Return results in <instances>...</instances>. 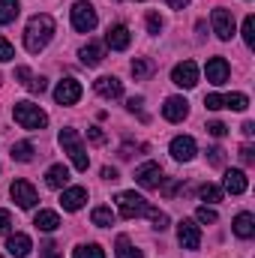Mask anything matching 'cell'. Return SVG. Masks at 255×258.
<instances>
[{
    "label": "cell",
    "mask_w": 255,
    "mask_h": 258,
    "mask_svg": "<svg viewBox=\"0 0 255 258\" xmlns=\"http://www.w3.org/2000/svg\"><path fill=\"white\" fill-rule=\"evenodd\" d=\"M147 30H150V33H159V30H162V18H159L156 12H147Z\"/></svg>",
    "instance_id": "obj_37"
},
{
    "label": "cell",
    "mask_w": 255,
    "mask_h": 258,
    "mask_svg": "<svg viewBox=\"0 0 255 258\" xmlns=\"http://www.w3.org/2000/svg\"><path fill=\"white\" fill-rule=\"evenodd\" d=\"M90 222H93V225H99V228H108V225H114V213H111V207H93V213H90Z\"/></svg>",
    "instance_id": "obj_27"
},
{
    "label": "cell",
    "mask_w": 255,
    "mask_h": 258,
    "mask_svg": "<svg viewBox=\"0 0 255 258\" xmlns=\"http://www.w3.org/2000/svg\"><path fill=\"white\" fill-rule=\"evenodd\" d=\"M240 159H243V165H252V162H255L252 144H243V147H240Z\"/></svg>",
    "instance_id": "obj_40"
},
{
    "label": "cell",
    "mask_w": 255,
    "mask_h": 258,
    "mask_svg": "<svg viewBox=\"0 0 255 258\" xmlns=\"http://www.w3.org/2000/svg\"><path fill=\"white\" fill-rule=\"evenodd\" d=\"M72 258H105V252L96 243H81V246L72 249Z\"/></svg>",
    "instance_id": "obj_29"
},
{
    "label": "cell",
    "mask_w": 255,
    "mask_h": 258,
    "mask_svg": "<svg viewBox=\"0 0 255 258\" xmlns=\"http://www.w3.org/2000/svg\"><path fill=\"white\" fill-rule=\"evenodd\" d=\"M84 201H87V189H84V186H69V189H63V195H60V204H63V210H69V213L81 210Z\"/></svg>",
    "instance_id": "obj_17"
},
{
    "label": "cell",
    "mask_w": 255,
    "mask_h": 258,
    "mask_svg": "<svg viewBox=\"0 0 255 258\" xmlns=\"http://www.w3.org/2000/svg\"><path fill=\"white\" fill-rule=\"evenodd\" d=\"M42 258H60L57 255V246H54V243H45V246H42Z\"/></svg>",
    "instance_id": "obj_45"
},
{
    "label": "cell",
    "mask_w": 255,
    "mask_h": 258,
    "mask_svg": "<svg viewBox=\"0 0 255 258\" xmlns=\"http://www.w3.org/2000/svg\"><path fill=\"white\" fill-rule=\"evenodd\" d=\"M51 36H54V18L45 15V12H39V15H33V18L27 21V30H24V48H27L30 54H39V51L51 42Z\"/></svg>",
    "instance_id": "obj_1"
},
{
    "label": "cell",
    "mask_w": 255,
    "mask_h": 258,
    "mask_svg": "<svg viewBox=\"0 0 255 258\" xmlns=\"http://www.w3.org/2000/svg\"><path fill=\"white\" fill-rule=\"evenodd\" d=\"M144 213L150 216V222H153V228H156V231H165V228H168V213H165V210H159V207H150V204H147V210H144Z\"/></svg>",
    "instance_id": "obj_30"
},
{
    "label": "cell",
    "mask_w": 255,
    "mask_h": 258,
    "mask_svg": "<svg viewBox=\"0 0 255 258\" xmlns=\"http://www.w3.org/2000/svg\"><path fill=\"white\" fill-rule=\"evenodd\" d=\"M12 117H15V123L21 129H45L48 126V114L39 105H33V102H15L12 105Z\"/></svg>",
    "instance_id": "obj_2"
},
{
    "label": "cell",
    "mask_w": 255,
    "mask_h": 258,
    "mask_svg": "<svg viewBox=\"0 0 255 258\" xmlns=\"http://www.w3.org/2000/svg\"><path fill=\"white\" fill-rule=\"evenodd\" d=\"M246 189H249V180H246V174H243L240 168H231V171H225V192L243 195Z\"/></svg>",
    "instance_id": "obj_18"
},
{
    "label": "cell",
    "mask_w": 255,
    "mask_h": 258,
    "mask_svg": "<svg viewBox=\"0 0 255 258\" xmlns=\"http://www.w3.org/2000/svg\"><path fill=\"white\" fill-rule=\"evenodd\" d=\"M243 135H246V138H252V135H255V123H252V120H246V123H243Z\"/></svg>",
    "instance_id": "obj_48"
},
{
    "label": "cell",
    "mask_w": 255,
    "mask_h": 258,
    "mask_svg": "<svg viewBox=\"0 0 255 258\" xmlns=\"http://www.w3.org/2000/svg\"><path fill=\"white\" fill-rule=\"evenodd\" d=\"M135 183L144 186V189H159L162 186V168L159 162H144L135 168Z\"/></svg>",
    "instance_id": "obj_6"
},
{
    "label": "cell",
    "mask_w": 255,
    "mask_h": 258,
    "mask_svg": "<svg viewBox=\"0 0 255 258\" xmlns=\"http://www.w3.org/2000/svg\"><path fill=\"white\" fill-rule=\"evenodd\" d=\"M204 72H207V81L210 84H225L228 75H231V66H228L225 57H210L207 66H204Z\"/></svg>",
    "instance_id": "obj_15"
},
{
    "label": "cell",
    "mask_w": 255,
    "mask_h": 258,
    "mask_svg": "<svg viewBox=\"0 0 255 258\" xmlns=\"http://www.w3.org/2000/svg\"><path fill=\"white\" fill-rule=\"evenodd\" d=\"M102 177H105V180H117V171H114V168H102Z\"/></svg>",
    "instance_id": "obj_49"
},
{
    "label": "cell",
    "mask_w": 255,
    "mask_h": 258,
    "mask_svg": "<svg viewBox=\"0 0 255 258\" xmlns=\"http://www.w3.org/2000/svg\"><path fill=\"white\" fill-rule=\"evenodd\" d=\"M15 78L27 87V81H30V69H27V66H18V69H15Z\"/></svg>",
    "instance_id": "obj_44"
},
{
    "label": "cell",
    "mask_w": 255,
    "mask_h": 258,
    "mask_svg": "<svg viewBox=\"0 0 255 258\" xmlns=\"http://www.w3.org/2000/svg\"><path fill=\"white\" fill-rule=\"evenodd\" d=\"M198 195H201L204 201H210V204H216V201H222V189H219V186H213V183H204V186L198 189Z\"/></svg>",
    "instance_id": "obj_32"
},
{
    "label": "cell",
    "mask_w": 255,
    "mask_h": 258,
    "mask_svg": "<svg viewBox=\"0 0 255 258\" xmlns=\"http://www.w3.org/2000/svg\"><path fill=\"white\" fill-rule=\"evenodd\" d=\"M6 249H9V255H12V258H27V255H30V249H33V243H30V237H27V234H9Z\"/></svg>",
    "instance_id": "obj_19"
},
{
    "label": "cell",
    "mask_w": 255,
    "mask_h": 258,
    "mask_svg": "<svg viewBox=\"0 0 255 258\" xmlns=\"http://www.w3.org/2000/svg\"><path fill=\"white\" fill-rule=\"evenodd\" d=\"M12 57H15V48L0 36V63H6V60H12Z\"/></svg>",
    "instance_id": "obj_36"
},
{
    "label": "cell",
    "mask_w": 255,
    "mask_h": 258,
    "mask_svg": "<svg viewBox=\"0 0 255 258\" xmlns=\"http://www.w3.org/2000/svg\"><path fill=\"white\" fill-rule=\"evenodd\" d=\"M186 114H189V102H186L183 96H168V99H165V105H162V117H165V120L180 123Z\"/></svg>",
    "instance_id": "obj_13"
},
{
    "label": "cell",
    "mask_w": 255,
    "mask_h": 258,
    "mask_svg": "<svg viewBox=\"0 0 255 258\" xmlns=\"http://www.w3.org/2000/svg\"><path fill=\"white\" fill-rule=\"evenodd\" d=\"M141 102H144L141 96H132V99L126 102V108H129V111H138V108H141Z\"/></svg>",
    "instance_id": "obj_46"
},
{
    "label": "cell",
    "mask_w": 255,
    "mask_h": 258,
    "mask_svg": "<svg viewBox=\"0 0 255 258\" xmlns=\"http://www.w3.org/2000/svg\"><path fill=\"white\" fill-rule=\"evenodd\" d=\"M33 225H36L39 231H48V234H51V231L60 228V216H57L54 210H39L36 219H33Z\"/></svg>",
    "instance_id": "obj_22"
},
{
    "label": "cell",
    "mask_w": 255,
    "mask_h": 258,
    "mask_svg": "<svg viewBox=\"0 0 255 258\" xmlns=\"http://www.w3.org/2000/svg\"><path fill=\"white\" fill-rule=\"evenodd\" d=\"M114 255H117V258H141V249H135L126 234H120V237H117V243H114Z\"/></svg>",
    "instance_id": "obj_24"
},
{
    "label": "cell",
    "mask_w": 255,
    "mask_h": 258,
    "mask_svg": "<svg viewBox=\"0 0 255 258\" xmlns=\"http://www.w3.org/2000/svg\"><path fill=\"white\" fill-rule=\"evenodd\" d=\"M60 144H63V150L69 153L72 165H75L78 171H87L90 159H87V150H84V144H81L78 132H75V129H60Z\"/></svg>",
    "instance_id": "obj_3"
},
{
    "label": "cell",
    "mask_w": 255,
    "mask_h": 258,
    "mask_svg": "<svg viewBox=\"0 0 255 258\" xmlns=\"http://www.w3.org/2000/svg\"><path fill=\"white\" fill-rule=\"evenodd\" d=\"M18 12H21L18 0H0V24H12L18 18Z\"/></svg>",
    "instance_id": "obj_25"
},
{
    "label": "cell",
    "mask_w": 255,
    "mask_h": 258,
    "mask_svg": "<svg viewBox=\"0 0 255 258\" xmlns=\"http://www.w3.org/2000/svg\"><path fill=\"white\" fill-rule=\"evenodd\" d=\"M129 42H132V33H129L126 24H114V27H108V33H105V45H108L111 51H126Z\"/></svg>",
    "instance_id": "obj_14"
},
{
    "label": "cell",
    "mask_w": 255,
    "mask_h": 258,
    "mask_svg": "<svg viewBox=\"0 0 255 258\" xmlns=\"http://www.w3.org/2000/svg\"><path fill=\"white\" fill-rule=\"evenodd\" d=\"M207 153H210V165H222L225 162V150L222 147H210Z\"/></svg>",
    "instance_id": "obj_38"
},
{
    "label": "cell",
    "mask_w": 255,
    "mask_h": 258,
    "mask_svg": "<svg viewBox=\"0 0 255 258\" xmlns=\"http://www.w3.org/2000/svg\"><path fill=\"white\" fill-rule=\"evenodd\" d=\"M117 210H120L123 219H135V216H144L147 201H144V195H138V192H120L117 195Z\"/></svg>",
    "instance_id": "obj_5"
},
{
    "label": "cell",
    "mask_w": 255,
    "mask_h": 258,
    "mask_svg": "<svg viewBox=\"0 0 255 258\" xmlns=\"http://www.w3.org/2000/svg\"><path fill=\"white\" fill-rule=\"evenodd\" d=\"M72 27H75L78 33H90V30L96 27V9H93L87 0H78V3L72 6Z\"/></svg>",
    "instance_id": "obj_4"
},
{
    "label": "cell",
    "mask_w": 255,
    "mask_h": 258,
    "mask_svg": "<svg viewBox=\"0 0 255 258\" xmlns=\"http://www.w3.org/2000/svg\"><path fill=\"white\" fill-rule=\"evenodd\" d=\"M45 87H48L45 78H30V81H27V90H30V93H42Z\"/></svg>",
    "instance_id": "obj_41"
},
{
    "label": "cell",
    "mask_w": 255,
    "mask_h": 258,
    "mask_svg": "<svg viewBox=\"0 0 255 258\" xmlns=\"http://www.w3.org/2000/svg\"><path fill=\"white\" fill-rule=\"evenodd\" d=\"M207 132H210L213 138H222V135L228 132V126H225V123H219V120H213V123H207Z\"/></svg>",
    "instance_id": "obj_39"
},
{
    "label": "cell",
    "mask_w": 255,
    "mask_h": 258,
    "mask_svg": "<svg viewBox=\"0 0 255 258\" xmlns=\"http://www.w3.org/2000/svg\"><path fill=\"white\" fill-rule=\"evenodd\" d=\"M0 258H3V255H0Z\"/></svg>",
    "instance_id": "obj_50"
},
{
    "label": "cell",
    "mask_w": 255,
    "mask_h": 258,
    "mask_svg": "<svg viewBox=\"0 0 255 258\" xmlns=\"http://www.w3.org/2000/svg\"><path fill=\"white\" fill-rule=\"evenodd\" d=\"M9 156H12L15 162H30V159H33V144H30V141H18V144H12Z\"/></svg>",
    "instance_id": "obj_26"
},
{
    "label": "cell",
    "mask_w": 255,
    "mask_h": 258,
    "mask_svg": "<svg viewBox=\"0 0 255 258\" xmlns=\"http://www.w3.org/2000/svg\"><path fill=\"white\" fill-rule=\"evenodd\" d=\"M9 195H12V201H15L21 210H30V207H36V201H39L36 189H33L27 180H15V183L9 186Z\"/></svg>",
    "instance_id": "obj_7"
},
{
    "label": "cell",
    "mask_w": 255,
    "mask_h": 258,
    "mask_svg": "<svg viewBox=\"0 0 255 258\" xmlns=\"http://www.w3.org/2000/svg\"><path fill=\"white\" fill-rule=\"evenodd\" d=\"M93 90L102 96V99H120L123 96V81L114 78V75H102L93 81Z\"/></svg>",
    "instance_id": "obj_12"
},
{
    "label": "cell",
    "mask_w": 255,
    "mask_h": 258,
    "mask_svg": "<svg viewBox=\"0 0 255 258\" xmlns=\"http://www.w3.org/2000/svg\"><path fill=\"white\" fill-rule=\"evenodd\" d=\"M177 240L183 249H198L201 246V228L195 219H180L177 222Z\"/></svg>",
    "instance_id": "obj_8"
},
{
    "label": "cell",
    "mask_w": 255,
    "mask_h": 258,
    "mask_svg": "<svg viewBox=\"0 0 255 258\" xmlns=\"http://www.w3.org/2000/svg\"><path fill=\"white\" fill-rule=\"evenodd\" d=\"M231 228H234V234H237V237L249 240V237L255 234V216H252V213H237V216H234V222H231Z\"/></svg>",
    "instance_id": "obj_20"
},
{
    "label": "cell",
    "mask_w": 255,
    "mask_h": 258,
    "mask_svg": "<svg viewBox=\"0 0 255 258\" xmlns=\"http://www.w3.org/2000/svg\"><path fill=\"white\" fill-rule=\"evenodd\" d=\"M195 219H198L201 225H213L219 216H216V210H213V207H207V204H204V207H198V210H195Z\"/></svg>",
    "instance_id": "obj_34"
},
{
    "label": "cell",
    "mask_w": 255,
    "mask_h": 258,
    "mask_svg": "<svg viewBox=\"0 0 255 258\" xmlns=\"http://www.w3.org/2000/svg\"><path fill=\"white\" fill-rule=\"evenodd\" d=\"M78 57H81V63L84 66H99L102 63V57H105V48H102L99 42H87V45L78 51Z\"/></svg>",
    "instance_id": "obj_21"
},
{
    "label": "cell",
    "mask_w": 255,
    "mask_h": 258,
    "mask_svg": "<svg viewBox=\"0 0 255 258\" xmlns=\"http://www.w3.org/2000/svg\"><path fill=\"white\" fill-rule=\"evenodd\" d=\"M87 138H90L93 144H102V141H105V132H102L99 126H90L87 129Z\"/></svg>",
    "instance_id": "obj_42"
},
{
    "label": "cell",
    "mask_w": 255,
    "mask_h": 258,
    "mask_svg": "<svg viewBox=\"0 0 255 258\" xmlns=\"http://www.w3.org/2000/svg\"><path fill=\"white\" fill-rule=\"evenodd\" d=\"M129 69H132V75H135V78H150L156 66H153V60H147V57H135Z\"/></svg>",
    "instance_id": "obj_28"
},
{
    "label": "cell",
    "mask_w": 255,
    "mask_h": 258,
    "mask_svg": "<svg viewBox=\"0 0 255 258\" xmlns=\"http://www.w3.org/2000/svg\"><path fill=\"white\" fill-rule=\"evenodd\" d=\"M225 108L246 111V108H249V96H246V93H228V96H225Z\"/></svg>",
    "instance_id": "obj_31"
},
{
    "label": "cell",
    "mask_w": 255,
    "mask_h": 258,
    "mask_svg": "<svg viewBox=\"0 0 255 258\" xmlns=\"http://www.w3.org/2000/svg\"><path fill=\"white\" fill-rule=\"evenodd\" d=\"M210 21H213V33H216L219 39H231V36H234V15H231L228 9H213Z\"/></svg>",
    "instance_id": "obj_11"
},
{
    "label": "cell",
    "mask_w": 255,
    "mask_h": 258,
    "mask_svg": "<svg viewBox=\"0 0 255 258\" xmlns=\"http://www.w3.org/2000/svg\"><path fill=\"white\" fill-rule=\"evenodd\" d=\"M195 138L192 135H177L174 141H171V156L177 159V162H189L192 156H195Z\"/></svg>",
    "instance_id": "obj_16"
},
{
    "label": "cell",
    "mask_w": 255,
    "mask_h": 258,
    "mask_svg": "<svg viewBox=\"0 0 255 258\" xmlns=\"http://www.w3.org/2000/svg\"><path fill=\"white\" fill-rule=\"evenodd\" d=\"M45 183H48L51 189H63L66 183H69V171H66V165H51V168L45 171Z\"/></svg>",
    "instance_id": "obj_23"
},
{
    "label": "cell",
    "mask_w": 255,
    "mask_h": 258,
    "mask_svg": "<svg viewBox=\"0 0 255 258\" xmlns=\"http://www.w3.org/2000/svg\"><path fill=\"white\" fill-rule=\"evenodd\" d=\"M9 225H12L9 210H0V234H6V231H9Z\"/></svg>",
    "instance_id": "obj_43"
},
{
    "label": "cell",
    "mask_w": 255,
    "mask_h": 258,
    "mask_svg": "<svg viewBox=\"0 0 255 258\" xmlns=\"http://www.w3.org/2000/svg\"><path fill=\"white\" fill-rule=\"evenodd\" d=\"M204 105H207L210 111H219V108H225V96H219V93H207V96H204Z\"/></svg>",
    "instance_id": "obj_35"
},
{
    "label": "cell",
    "mask_w": 255,
    "mask_h": 258,
    "mask_svg": "<svg viewBox=\"0 0 255 258\" xmlns=\"http://www.w3.org/2000/svg\"><path fill=\"white\" fill-rule=\"evenodd\" d=\"M81 84L75 81V78H63L57 87H54V99H57V105H75L78 99H81Z\"/></svg>",
    "instance_id": "obj_9"
},
{
    "label": "cell",
    "mask_w": 255,
    "mask_h": 258,
    "mask_svg": "<svg viewBox=\"0 0 255 258\" xmlns=\"http://www.w3.org/2000/svg\"><path fill=\"white\" fill-rule=\"evenodd\" d=\"M165 3H168L171 9H186V6H189V0H165Z\"/></svg>",
    "instance_id": "obj_47"
},
{
    "label": "cell",
    "mask_w": 255,
    "mask_h": 258,
    "mask_svg": "<svg viewBox=\"0 0 255 258\" xmlns=\"http://www.w3.org/2000/svg\"><path fill=\"white\" fill-rule=\"evenodd\" d=\"M171 81H174L177 87H186V90H192V87L198 84V66L192 63V60L177 63L174 69H171Z\"/></svg>",
    "instance_id": "obj_10"
},
{
    "label": "cell",
    "mask_w": 255,
    "mask_h": 258,
    "mask_svg": "<svg viewBox=\"0 0 255 258\" xmlns=\"http://www.w3.org/2000/svg\"><path fill=\"white\" fill-rule=\"evenodd\" d=\"M243 42L255 48V15H246L243 18Z\"/></svg>",
    "instance_id": "obj_33"
}]
</instances>
